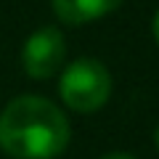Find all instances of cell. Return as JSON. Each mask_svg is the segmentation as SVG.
Segmentation results:
<instances>
[{
	"mask_svg": "<svg viewBox=\"0 0 159 159\" xmlns=\"http://www.w3.org/2000/svg\"><path fill=\"white\" fill-rule=\"evenodd\" d=\"M69 143L64 111L40 96H19L0 114V146L16 159H53Z\"/></svg>",
	"mask_w": 159,
	"mask_h": 159,
	"instance_id": "1",
	"label": "cell"
},
{
	"mask_svg": "<svg viewBox=\"0 0 159 159\" xmlns=\"http://www.w3.org/2000/svg\"><path fill=\"white\" fill-rule=\"evenodd\" d=\"M64 103L74 111H96L109 101L111 93V74L96 58H77L69 64L58 82Z\"/></svg>",
	"mask_w": 159,
	"mask_h": 159,
	"instance_id": "2",
	"label": "cell"
},
{
	"mask_svg": "<svg viewBox=\"0 0 159 159\" xmlns=\"http://www.w3.org/2000/svg\"><path fill=\"white\" fill-rule=\"evenodd\" d=\"M66 58V43L64 34L56 27H40L24 43L21 51V64L24 72L34 80H48L61 69Z\"/></svg>",
	"mask_w": 159,
	"mask_h": 159,
	"instance_id": "3",
	"label": "cell"
},
{
	"mask_svg": "<svg viewBox=\"0 0 159 159\" xmlns=\"http://www.w3.org/2000/svg\"><path fill=\"white\" fill-rule=\"evenodd\" d=\"M56 16L64 24H88L117 11L122 0H51Z\"/></svg>",
	"mask_w": 159,
	"mask_h": 159,
	"instance_id": "4",
	"label": "cell"
},
{
	"mask_svg": "<svg viewBox=\"0 0 159 159\" xmlns=\"http://www.w3.org/2000/svg\"><path fill=\"white\" fill-rule=\"evenodd\" d=\"M101 159H135V157H130V154H122V151H114V154H106V157H101Z\"/></svg>",
	"mask_w": 159,
	"mask_h": 159,
	"instance_id": "5",
	"label": "cell"
},
{
	"mask_svg": "<svg viewBox=\"0 0 159 159\" xmlns=\"http://www.w3.org/2000/svg\"><path fill=\"white\" fill-rule=\"evenodd\" d=\"M154 37H157V45H159V11L154 16Z\"/></svg>",
	"mask_w": 159,
	"mask_h": 159,
	"instance_id": "6",
	"label": "cell"
},
{
	"mask_svg": "<svg viewBox=\"0 0 159 159\" xmlns=\"http://www.w3.org/2000/svg\"><path fill=\"white\" fill-rule=\"evenodd\" d=\"M154 141H157V148H159V125H157V133H154Z\"/></svg>",
	"mask_w": 159,
	"mask_h": 159,
	"instance_id": "7",
	"label": "cell"
}]
</instances>
